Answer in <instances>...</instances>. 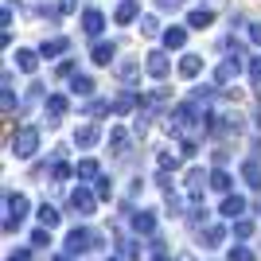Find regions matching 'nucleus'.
Here are the masks:
<instances>
[{"label": "nucleus", "mask_w": 261, "mask_h": 261, "mask_svg": "<svg viewBox=\"0 0 261 261\" xmlns=\"http://www.w3.org/2000/svg\"><path fill=\"white\" fill-rule=\"evenodd\" d=\"M35 148H39V129H35V125L16 129V137H12V156H16V160H32Z\"/></svg>", "instance_id": "f257e3e1"}, {"label": "nucleus", "mask_w": 261, "mask_h": 261, "mask_svg": "<svg viewBox=\"0 0 261 261\" xmlns=\"http://www.w3.org/2000/svg\"><path fill=\"white\" fill-rule=\"evenodd\" d=\"M23 211H28V199L20 195V191H8L4 195V230H20L23 226Z\"/></svg>", "instance_id": "f03ea898"}, {"label": "nucleus", "mask_w": 261, "mask_h": 261, "mask_svg": "<svg viewBox=\"0 0 261 261\" xmlns=\"http://www.w3.org/2000/svg\"><path fill=\"white\" fill-rule=\"evenodd\" d=\"M94 246H101V234H94V230H70L66 234V253H86L94 250Z\"/></svg>", "instance_id": "7ed1b4c3"}, {"label": "nucleus", "mask_w": 261, "mask_h": 261, "mask_svg": "<svg viewBox=\"0 0 261 261\" xmlns=\"http://www.w3.org/2000/svg\"><path fill=\"white\" fill-rule=\"evenodd\" d=\"M94 203H98V195H90L86 187L78 184L74 191H70V207L78 211V215H94Z\"/></svg>", "instance_id": "20e7f679"}, {"label": "nucleus", "mask_w": 261, "mask_h": 261, "mask_svg": "<svg viewBox=\"0 0 261 261\" xmlns=\"http://www.w3.org/2000/svg\"><path fill=\"white\" fill-rule=\"evenodd\" d=\"M238 74H242V63L238 59H226V63H218V70H215V86H230Z\"/></svg>", "instance_id": "39448f33"}, {"label": "nucleus", "mask_w": 261, "mask_h": 261, "mask_svg": "<svg viewBox=\"0 0 261 261\" xmlns=\"http://www.w3.org/2000/svg\"><path fill=\"white\" fill-rule=\"evenodd\" d=\"M144 59H148V63H144V70H148L152 78H168V70H172V66H168V55H164V51H148Z\"/></svg>", "instance_id": "423d86ee"}, {"label": "nucleus", "mask_w": 261, "mask_h": 261, "mask_svg": "<svg viewBox=\"0 0 261 261\" xmlns=\"http://www.w3.org/2000/svg\"><path fill=\"white\" fill-rule=\"evenodd\" d=\"M211 23H215V12H211V8H191V12H187V28L203 32V28H211Z\"/></svg>", "instance_id": "0eeeda50"}, {"label": "nucleus", "mask_w": 261, "mask_h": 261, "mask_svg": "<svg viewBox=\"0 0 261 261\" xmlns=\"http://www.w3.org/2000/svg\"><path fill=\"white\" fill-rule=\"evenodd\" d=\"M82 28H86V35H101V28H106V16H101L98 8H86V12H82Z\"/></svg>", "instance_id": "6e6552de"}, {"label": "nucleus", "mask_w": 261, "mask_h": 261, "mask_svg": "<svg viewBox=\"0 0 261 261\" xmlns=\"http://www.w3.org/2000/svg\"><path fill=\"white\" fill-rule=\"evenodd\" d=\"M238 215H246V199H242V195H226V199H222V218L234 222Z\"/></svg>", "instance_id": "1a4fd4ad"}, {"label": "nucleus", "mask_w": 261, "mask_h": 261, "mask_svg": "<svg viewBox=\"0 0 261 261\" xmlns=\"http://www.w3.org/2000/svg\"><path fill=\"white\" fill-rule=\"evenodd\" d=\"M242 179H246L250 191H261V168H257V160H246V164H242Z\"/></svg>", "instance_id": "9d476101"}, {"label": "nucleus", "mask_w": 261, "mask_h": 261, "mask_svg": "<svg viewBox=\"0 0 261 261\" xmlns=\"http://www.w3.org/2000/svg\"><path fill=\"white\" fill-rule=\"evenodd\" d=\"M98 137H101L98 125H82V129L74 133V144H78V148H94V144H98Z\"/></svg>", "instance_id": "9b49d317"}, {"label": "nucleus", "mask_w": 261, "mask_h": 261, "mask_svg": "<svg viewBox=\"0 0 261 261\" xmlns=\"http://www.w3.org/2000/svg\"><path fill=\"white\" fill-rule=\"evenodd\" d=\"M133 230H137V234H152L156 230V215L152 211H137V215H133Z\"/></svg>", "instance_id": "f8f14e48"}, {"label": "nucleus", "mask_w": 261, "mask_h": 261, "mask_svg": "<svg viewBox=\"0 0 261 261\" xmlns=\"http://www.w3.org/2000/svg\"><path fill=\"white\" fill-rule=\"evenodd\" d=\"M16 66H20L23 74H35V66H39V55L23 47V51H16Z\"/></svg>", "instance_id": "ddd939ff"}, {"label": "nucleus", "mask_w": 261, "mask_h": 261, "mask_svg": "<svg viewBox=\"0 0 261 261\" xmlns=\"http://www.w3.org/2000/svg\"><path fill=\"white\" fill-rule=\"evenodd\" d=\"M43 106H47V117H51V125H55V121H59V117L66 113V98H63V94H51V98H47Z\"/></svg>", "instance_id": "4468645a"}, {"label": "nucleus", "mask_w": 261, "mask_h": 261, "mask_svg": "<svg viewBox=\"0 0 261 261\" xmlns=\"http://www.w3.org/2000/svg\"><path fill=\"white\" fill-rule=\"evenodd\" d=\"M113 51H117V47H113V43H94V51H90V59H94V63H98V66H109V63H113Z\"/></svg>", "instance_id": "2eb2a0df"}, {"label": "nucleus", "mask_w": 261, "mask_h": 261, "mask_svg": "<svg viewBox=\"0 0 261 261\" xmlns=\"http://www.w3.org/2000/svg\"><path fill=\"white\" fill-rule=\"evenodd\" d=\"M184 43H187V32H184V28H168V32H164V47H168V51H179Z\"/></svg>", "instance_id": "dca6fc26"}, {"label": "nucleus", "mask_w": 261, "mask_h": 261, "mask_svg": "<svg viewBox=\"0 0 261 261\" xmlns=\"http://www.w3.org/2000/svg\"><path fill=\"white\" fill-rule=\"evenodd\" d=\"M199 70H203V59H199V55H184V59H179V74L184 78H195Z\"/></svg>", "instance_id": "f3484780"}, {"label": "nucleus", "mask_w": 261, "mask_h": 261, "mask_svg": "<svg viewBox=\"0 0 261 261\" xmlns=\"http://www.w3.org/2000/svg\"><path fill=\"white\" fill-rule=\"evenodd\" d=\"M74 175L78 179H101V168H98V160H78Z\"/></svg>", "instance_id": "a211bd4d"}, {"label": "nucleus", "mask_w": 261, "mask_h": 261, "mask_svg": "<svg viewBox=\"0 0 261 261\" xmlns=\"http://www.w3.org/2000/svg\"><path fill=\"white\" fill-rule=\"evenodd\" d=\"M66 39H43V43H39V55H43V59H55V55H63L66 51Z\"/></svg>", "instance_id": "6ab92c4d"}, {"label": "nucleus", "mask_w": 261, "mask_h": 261, "mask_svg": "<svg viewBox=\"0 0 261 261\" xmlns=\"http://www.w3.org/2000/svg\"><path fill=\"white\" fill-rule=\"evenodd\" d=\"M137 101H141V94H121L117 101H109V109H113V113H129Z\"/></svg>", "instance_id": "aec40b11"}, {"label": "nucleus", "mask_w": 261, "mask_h": 261, "mask_svg": "<svg viewBox=\"0 0 261 261\" xmlns=\"http://www.w3.org/2000/svg\"><path fill=\"white\" fill-rule=\"evenodd\" d=\"M109 144H113V152H125V148H129V133L121 129V125L109 129Z\"/></svg>", "instance_id": "412c9836"}, {"label": "nucleus", "mask_w": 261, "mask_h": 261, "mask_svg": "<svg viewBox=\"0 0 261 261\" xmlns=\"http://www.w3.org/2000/svg\"><path fill=\"white\" fill-rule=\"evenodd\" d=\"M117 23H129V20H137V0H121V8H117V16H113Z\"/></svg>", "instance_id": "4be33fe9"}, {"label": "nucleus", "mask_w": 261, "mask_h": 261, "mask_svg": "<svg viewBox=\"0 0 261 261\" xmlns=\"http://www.w3.org/2000/svg\"><path fill=\"white\" fill-rule=\"evenodd\" d=\"M39 222H43V230H55V226H59V211L43 203V207H39Z\"/></svg>", "instance_id": "5701e85b"}, {"label": "nucleus", "mask_w": 261, "mask_h": 261, "mask_svg": "<svg viewBox=\"0 0 261 261\" xmlns=\"http://www.w3.org/2000/svg\"><path fill=\"white\" fill-rule=\"evenodd\" d=\"M70 90H74L78 98H86L90 90H94V82H90V78H86V74H74V78H70Z\"/></svg>", "instance_id": "b1692460"}, {"label": "nucleus", "mask_w": 261, "mask_h": 261, "mask_svg": "<svg viewBox=\"0 0 261 261\" xmlns=\"http://www.w3.org/2000/svg\"><path fill=\"white\" fill-rule=\"evenodd\" d=\"M211 187H215V191H222V195H226V191H230V175L222 172V168H215V172H211Z\"/></svg>", "instance_id": "393cba45"}, {"label": "nucleus", "mask_w": 261, "mask_h": 261, "mask_svg": "<svg viewBox=\"0 0 261 261\" xmlns=\"http://www.w3.org/2000/svg\"><path fill=\"white\" fill-rule=\"evenodd\" d=\"M222 238H226V230H222V226H207V230H203V242H207V250H215Z\"/></svg>", "instance_id": "a878e982"}, {"label": "nucleus", "mask_w": 261, "mask_h": 261, "mask_svg": "<svg viewBox=\"0 0 261 261\" xmlns=\"http://www.w3.org/2000/svg\"><path fill=\"white\" fill-rule=\"evenodd\" d=\"M156 168H160V175H168V172H175V168H179V160H175L172 152H160V156H156Z\"/></svg>", "instance_id": "bb28decb"}, {"label": "nucleus", "mask_w": 261, "mask_h": 261, "mask_svg": "<svg viewBox=\"0 0 261 261\" xmlns=\"http://www.w3.org/2000/svg\"><path fill=\"white\" fill-rule=\"evenodd\" d=\"M203 179H207V175L199 172V168H191V172H187V191H191V195H199V187H203Z\"/></svg>", "instance_id": "cd10ccee"}, {"label": "nucleus", "mask_w": 261, "mask_h": 261, "mask_svg": "<svg viewBox=\"0 0 261 261\" xmlns=\"http://www.w3.org/2000/svg\"><path fill=\"white\" fill-rule=\"evenodd\" d=\"M230 261H257V253H253L250 246H234V250H230Z\"/></svg>", "instance_id": "c85d7f7f"}, {"label": "nucleus", "mask_w": 261, "mask_h": 261, "mask_svg": "<svg viewBox=\"0 0 261 261\" xmlns=\"http://www.w3.org/2000/svg\"><path fill=\"white\" fill-rule=\"evenodd\" d=\"M94 195H98V199H113V179H109V175L98 179V191H94Z\"/></svg>", "instance_id": "c756f323"}, {"label": "nucleus", "mask_w": 261, "mask_h": 261, "mask_svg": "<svg viewBox=\"0 0 261 261\" xmlns=\"http://www.w3.org/2000/svg\"><path fill=\"white\" fill-rule=\"evenodd\" d=\"M253 234V222L250 218H238V222H234V238H250Z\"/></svg>", "instance_id": "7c9ffc66"}, {"label": "nucleus", "mask_w": 261, "mask_h": 261, "mask_svg": "<svg viewBox=\"0 0 261 261\" xmlns=\"http://www.w3.org/2000/svg\"><path fill=\"white\" fill-rule=\"evenodd\" d=\"M113 70H117V78H137V70H141V66H137V63H117Z\"/></svg>", "instance_id": "2f4dec72"}, {"label": "nucleus", "mask_w": 261, "mask_h": 261, "mask_svg": "<svg viewBox=\"0 0 261 261\" xmlns=\"http://www.w3.org/2000/svg\"><path fill=\"white\" fill-rule=\"evenodd\" d=\"M32 246H51V230H35V234H32Z\"/></svg>", "instance_id": "473e14b6"}, {"label": "nucleus", "mask_w": 261, "mask_h": 261, "mask_svg": "<svg viewBox=\"0 0 261 261\" xmlns=\"http://www.w3.org/2000/svg\"><path fill=\"white\" fill-rule=\"evenodd\" d=\"M141 35H156V16H144L141 20Z\"/></svg>", "instance_id": "72a5a7b5"}, {"label": "nucleus", "mask_w": 261, "mask_h": 261, "mask_svg": "<svg viewBox=\"0 0 261 261\" xmlns=\"http://www.w3.org/2000/svg\"><path fill=\"white\" fill-rule=\"evenodd\" d=\"M250 78H253V86L261 90V59H253V63H250Z\"/></svg>", "instance_id": "f704fd0d"}, {"label": "nucleus", "mask_w": 261, "mask_h": 261, "mask_svg": "<svg viewBox=\"0 0 261 261\" xmlns=\"http://www.w3.org/2000/svg\"><path fill=\"white\" fill-rule=\"evenodd\" d=\"M51 175H55V179H66V175H70V168H66V164L59 160V164H55V168H51Z\"/></svg>", "instance_id": "c9c22d12"}, {"label": "nucleus", "mask_w": 261, "mask_h": 261, "mask_svg": "<svg viewBox=\"0 0 261 261\" xmlns=\"http://www.w3.org/2000/svg\"><path fill=\"white\" fill-rule=\"evenodd\" d=\"M125 257H141V246H137V242H125Z\"/></svg>", "instance_id": "e433bc0d"}, {"label": "nucleus", "mask_w": 261, "mask_h": 261, "mask_svg": "<svg viewBox=\"0 0 261 261\" xmlns=\"http://www.w3.org/2000/svg\"><path fill=\"white\" fill-rule=\"evenodd\" d=\"M250 39H253V43L261 47V23H253V28H250Z\"/></svg>", "instance_id": "4c0bfd02"}, {"label": "nucleus", "mask_w": 261, "mask_h": 261, "mask_svg": "<svg viewBox=\"0 0 261 261\" xmlns=\"http://www.w3.org/2000/svg\"><path fill=\"white\" fill-rule=\"evenodd\" d=\"M175 261H195V253H179V257H175Z\"/></svg>", "instance_id": "58836bf2"}, {"label": "nucleus", "mask_w": 261, "mask_h": 261, "mask_svg": "<svg viewBox=\"0 0 261 261\" xmlns=\"http://www.w3.org/2000/svg\"><path fill=\"white\" fill-rule=\"evenodd\" d=\"M55 261H74V257H55Z\"/></svg>", "instance_id": "ea45409f"}, {"label": "nucleus", "mask_w": 261, "mask_h": 261, "mask_svg": "<svg viewBox=\"0 0 261 261\" xmlns=\"http://www.w3.org/2000/svg\"><path fill=\"white\" fill-rule=\"evenodd\" d=\"M106 261H121V257H106Z\"/></svg>", "instance_id": "a19ab883"}]
</instances>
